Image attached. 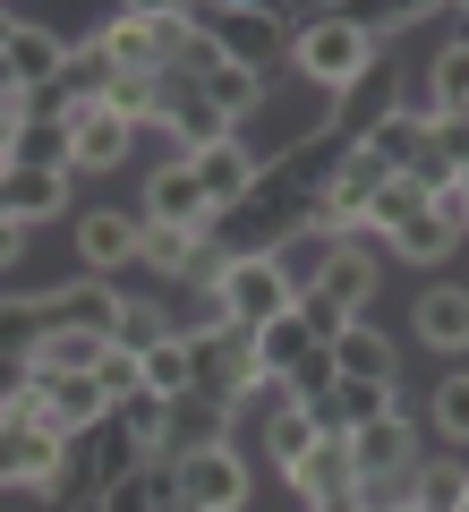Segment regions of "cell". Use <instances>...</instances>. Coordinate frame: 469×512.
<instances>
[{
	"mask_svg": "<svg viewBox=\"0 0 469 512\" xmlns=\"http://www.w3.org/2000/svg\"><path fill=\"white\" fill-rule=\"evenodd\" d=\"M290 60H299V77H307V86H325V103H333V94L359 86V69L376 60V43H367L359 26L342 18V9H316V18H299V43H290Z\"/></svg>",
	"mask_w": 469,
	"mask_h": 512,
	"instance_id": "cell-2",
	"label": "cell"
},
{
	"mask_svg": "<svg viewBox=\"0 0 469 512\" xmlns=\"http://www.w3.org/2000/svg\"><path fill=\"white\" fill-rule=\"evenodd\" d=\"M18 137H26V103H0V171L18 163Z\"/></svg>",
	"mask_w": 469,
	"mask_h": 512,
	"instance_id": "cell-39",
	"label": "cell"
},
{
	"mask_svg": "<svg viewBox=\"0 0 469 512\" xmlns=\"http://www.w3.org/2000/svg\"><path fill=\"white\" fill-rule=\"evenodd\" d=\"M367 299H376V256L342 239V248H333L325 265H316V282L299 291V316H307V333H316V342H333L342 325H359V308H367Z\"/></svg>",
	"mask_w": 469,
	"mask_h": 512,
	"instance_id": "cell-1",
	"label": "cell"
},
{
	"mask_svg": "<svg viewBox=\"0 0 469 512\" xmlns=\"http://www.w3.org/2000/svg\"><path fill=\"white\" fill-rule=\"evenodd\" d=\"M18 26H26V18H18V9H0V52H9V35H18Z\"/></svg>",
	"mask_w": 469,
	"mask_h": 512,
	"instance_id": "cell-44",
	"label": "cell"
},
{
	"mask_svg": "<svg viewBox=\"0 0 469 512\" xmlns=\"http://www.w3.org/2000/svg\"><path fill=\"white\" fill-rule=\"evenodd\" d=\"M0 214L35 231V222H60L69 214V171H0Z\"/></svg>",
	"mask_w": 469,
	"mask_h": 512,
	"instance_id": "cell-17",
	"label": "cell"
},
{
	"mask_svg": "<svg viewBox=\"0 0 469 512\" xmlns=\"http://www.w3.org/2000/svg\"><path fill=\"white\" fill-rule=\"evenodd\" d=\"M0 103H26V77H18V60L0 52Z\"/></svg>",
	"mask_w": 469,
	"mask_h": 512,
	"instance_id": "cell-40",
	"label": "cell"
},
{
	"mask_svg": "<svg viewBox=\"0 0 469 512\" xmlns=\"http://www.w3.org/2000/svg\"><path fill=\"white\" fill-rule=\"evenodd\" d=\"M43 384V427H52L60 444H77V436H94V427L111 419V393L94 376H35Z\"/></svg>",
	"mask_w": 469,
	"mask_h": 512,
	"instance_id": "cell-12",
	"label": "cell"
},
{
	"mask_svg": "<svg viewBox=\"0 0 469 512\" xmlns=\"http://www.w3.org/2000/svg\"><path fill=\"white\" fill-rule=\"evenodd\" d=\"M435 427L469 453V376H444V384H435Z\"/></svg>",
	"mask_w": 469,
	"mask_h": 512,
	"instance_id": "cell-37",
	"label": "cell"
},
{
	"mask_svg": "<svg viewBox=\"0 0 469 512\" xmlns=\"http://www.w3.org/2000/svg\"><path fill=\"white\" fill-rule=\"evenodd\" d=\"M188 359H197V384L188 393H205V402H248L256 393V333L248 325H222V333H205V342H188Z\"/></svg>",
	"mask_w": 469,
	"mask_h": 512,
	"instance_id": "cell-5",
	"label": "cell"
},
{
	"mask_svg": "<svg viewBox=\"0 0 469 512\" xmlns=\"http://www.w3.org/2000/svg\"><path fill=\"white\" fill-rule=\"evenodd\" d=\"M188 384H197V359H188V342L171 333L163 350H145V393H163V402H180Z\"/></svg>",
	"mask_w": 469,
	"mask_h": 512,
	"instance_id": "cell-33",
	"label": "cell"
},
{
	"mask_svg": "<svg viewBox=\"0 0 469 512\" xmlns=\"http://www.w3.org/2000/svg\"><path fill=\"white\" fill-rule=\"evenodd\" d=\"M401 470H418V427L401 419V410L350 436V487H359V478H401Z\"/></svg>",
	"mask_w": 469,
	"mask_h": 512,
	"instance_id": "cell-15",
	"label": "cell"
},
{
	"mask_svg": "<svg viewBox=\"0 0 469 512\" xmlns=\"http://www.w3.org/2000/svg\"><path fill=\"white\" fill-rule=\"evenodd\" d=\"M290 487L307 504H325V495H350V436H316V453L290 470Z\"/></svg>",
	"mask_w": 469,
	"mask_h": 512,
	"instance_id": "cell-26",
	"label": "cell"
},
{
	"mask_svg": "<svg viewBox=\"0 0 469 512\" xmlns=\"http://www.w3.org/2000/svg\"><path fill=\"white\" fill-rule=\"evenodd\" d=\"M393 111H401V69H393L384 52L359 69V86H350V94H333V128H342L350 146H359V137H376Z\"/></svg>",
	"mask_w": 469,
	"mask_h": 512,
	"instance_id": "cell-10",
	"label": "cell"
},
{
	"mask_svg": "<svg viewBox=\"0 0 469 512\" xmlns=\"http://www.w3.org/2000/svg\"><path fill=\"white\" fill-rule=\"evenodd\" d=\"M26 248V231H18V222H9V214H0V265H9V256H18Z\"/></svg>",
	"mask_w": 469,
	"mask_h": 512,
	"instance_id": "cell-41",
	"label": "cell"
},
{
	"mask_svg": "<svg viewBox=\"0 0 469 512\" xmlns=\"http://www.w3.org/2000/svg\"><path fill=\"white\" fill-rule=\"evenodd\" d=\"M461 239H469V205H461Z\"/></svg>",
	"mask_w": 469,
	"mask_h": 512,
	"instance_id": "cell-46",
	"label": "cell"
},
{
	"mask_svg": "<svg viewBox=\"0 0 469 512\" xmlns=\"http://www.w3.org/2000/svg\"><path fill=\"white\" fill-rule=\"evenodd\" d=\"M60 453H69V444H60L43 419H9V410H0V487H18V495H52Z\"/></svg>",
	"mask_w": 469,
	"mask_h": 512,
	"instance_id": "cell-8",
	"label": "cell"
},
{
	"mask_svg": "<svg viewBox=\"0 0 469 512\" xmlns=\"http://www.w3.org/2000/svg\"><path fill=\"white\" fill-rule=\"evenodd\" d=\"M265 453H273V470L290 478L307 453H316V419H307V410H273L265 419Z\"/></svg>",
	"mask_w": 469,
	"mask_h": 512,
	"instance_id": "cell-30",
	"label": "cell"
},
{
	"mask_svg": "<svg viewBox=\"0 0 469 512\" xmlns=\"http://www.w3.org/2000/svg\"><path fill=\"white\" fill-rule=\"evenodd\" d=\"M316 350H325V342L307 333V316H299V308H290V316H273V325L256 333V384H290L307 359H316Z\"/></svg>",
	"mask_w": 469,
	"mask_h": 512,
	"instance_id": "cell-18",
	"label": "cell"
},
{
	"mask_svg": "<svg viewBox=\"0 0 469 512\" xmlns=\"http://www.w3.org/2000/svg\"><path fill=\"white\" fill-rule=\"evenodd\" d=\"M103 111H111V120H128V128L163 120V77H111V86H103Z\"/></svg>",
	"mask_w": 469,
	"mask_h": 512,
	"instance_id": "cell-31",
	"label": "cell"
},
{
	"mask_svg": "<svg viewBox=\"0 0 469 512\" xmlns=\"http://www.w3.org/2000/svg\"><path fill=\"white\" fill-rule=\"evenodd\" d=\"M103 512H171V461H154L145 478L111 487V495H103Z\"/></svg>",
	"mask_w": 469,
	"mask_h": 512,
	"instance_id": "cell-35",
	"label": "cell"
},
{
	"mask_svg": "<svg viewBox=\"0 0 469 512\" xmlns=\"http://www.w3.org/2000/svg\"><path fill=\"white\" fill-rule=\"evenodd\" d=\"M43 504H103V470H94V436H77L52 470V495Z\"/></svg>",
	"mask_w": 469,
	"mask_h": 512,
	"instance_id": "cell-29",
	"label": "cell"
},
{
	"mask_svg": "<svg viewBox=\"0 0 469 512\" xmlns=\"http://www.w3.org/2000/svg\"><path fill=\"white\" fill-rule=\"evenodd\" d=\"M214 291H222V308H231V325H248V333H265L273 316L299 308V282H290L282 256H231Z\"/></svg>",
	"mask_w": 469,
	"mask_h": 512,
	"instance_id": "cell-3",
	"label": "cell"
},
{
	"mask_svg": "<svg viewBox=\"0 0 469 512\" xmlns=\"http://www.w3.org/2000/svg\"><path fill=\"white\" fill-rule=\"evenodd\" d=\"M9 60H18L26 94H35V86H60V69H69V43H60L52 26H35V18H26L18 35H9Z\"/></svg>",
	"mask_w": 469,
	"mask_h": 512,
	"instance_id": "cell-25",
	"label": "cell"
},
{
	"mask_svg": "<svg viewBox=\"0 0 469 512\" xmlns=\"http://www.w3.org/2000/svg\"><path fill=\"white\" fill-rule=\"evenodd\" d=\"M171 512H188V504H171Z\"/></svg>",
	"mask_w": 469,
	"mask_h": 512,
	"instance_id": "cell-47",
	"label": "cell"
},
{
	"mask_svg": "<svg viewBox=\"0 0 469 512\" xmlns=\"http://www.w3.org/2000/svg\"><path fill=\"white\" fill-rule=\"evenodd\" d=\"M103 359H111V333H94V325H69V333H52V342L35 350V376H94Z\"/></svg>",
	"mask_w": 469,
	"mask_h": 512,
	"instance_id": "cell-24",
	"label": "cell"
},
{
	"mask_svg": "<svg viewBox=\"0 0 469 512\" xmlns=\"http://www.w3.org/2000/svg\"><path fill=\"white\" fill-rule=\"evenodd\" d=\"M9 171H69V128H52V120H26V137H18V163Z\"/></svg>",
	"mask_w": 469,
	"mask_h": 512,
	"instance_id": "cell-34",
	"label": "cell"
},
{
	"mask_svg": "<svg viewBox=\"0 0 469 512\" xmlns=\"http://www.w3.org/2000/svg\"><path fill=\"white\" fill-rule=\"evenodd\" d=\"M222 419H231L222 402L180 393V402H171V427H163V453H154V461H188V453H214V444H231V436H222Z\"/></svg>",
	"mask_w": 469,
	"mask_h": 512,
	"instance_id": "cell-19",
	"label": "cell"
},
{
	"mask_svg": "<svg viewBox=\"0 0 469 512\" xmlns=\"http://www.w3.org/2000/svg\"><path fill=\"white\" fill-rule=\"evenodd\" d=\"M418 342L444 350V359H469V291L461 282H435V291L418 299Z\"/></svg>",
	"mask_w": 469,
	"mask_h": 512,
	"instance_id": "cell-22",
	"label": "cell"
},
{
	"mask_svg": "<svg viewBox=\"0 0 469 512\" xmlns=\"http://www.w3.org/2000/svg\"><path fill=\"white\" fill-rule=\"evenodd\" d=\"M171 504H188V512H239V504H248V461H239L231 444L171 461Z\"/></svg>",
	"mask_w": 469,
	"mask_h": 512,
	"instance_id": "cell-7",
	"label": "cell"
},
{
	"mask_svg": "<svg viewBox=\"0 0 469 512\" xmlns=\"http://www.w3.org/2000/svg\"><path fill=\"white\" fill-rule=\"evenodd\" d=\"M325 350H333V376H342V384H401V367H393V342H384L376 325H342Z\"/></svg>",
	"mask_w": 469,
	"mask_h": 512,
	"instance_id": "cell-20",
	"label": "cell"
},
{
	"mask_svg": "<svg viewBox=\"0 0 469 512\" xmlns=\"http://www.w3.org/2000/svg\"><path fill=\"white\" fill-rule=\"evenodd\" d=\"M452 180H461V205H469V163H461V171H452Z\"/></svg>",
	"mask_w": 469,
	"mask_h": 512,
	"instance_id": "cell-45",
	"label": "cell"
},
{
	"mask_svg": "<svg viewBox=\"0 0 469 512\" xmlns=\"http://www.w3.org/2000/svg\"><path fill=\"white\" fill-rule=\"evenodd\" d=\"M137 239H145V214L128 222L120 205H94V214H77V248H86L94 274H128V265H137Z\"/></svg>",
	"mask_w": 469,
	"mask_h": 512,
	"instance_id": "cell-16",
	"label": "cell"
},
{
	"mask_svg": "<svg viewBox=\"0 0 469 512\" xmlns=\"http://www.w3.org/2000/svg\"><path fill=\"white\" fill-rule=\"evenodd\" d=\"M52 333H69V308H60V291H26V299H0V359L35 367V350L52 342Z\"/></svg>",
	"mask_w": 469,
	"mask_h": 512,
	"instance_id": "cell-11",
	"label": "cell"
},
{
	"mask_svg": "<svg viewBox=\"0 0 469 512\" xmlns=\"http://www.w3.org/2000/svg\"><path fill=\"white\" fill-rule=\"evenodd\" d=\"M163 128L180 137V163H197V154H214V146L239 137V120L197 86V77H163Z\"/></svg>",
	"mask_w": 469,
	"mask_h": 512,
	"instance_id": "cell-6",
	"label": "cell"
},
{
	"mask_svg": "<svg viewBox=\"0 0 469 512\" xmlns=\"http://www.w3.org/2000/svg\"><path fill=\"white\" fill-rule=\"evenodd\" d=\"M427 137H435V154H444V163H452V171H461V163H469V120H435V128H427Z\"/></svg>",
	"mask_w": 469,
	"mask_h": 512,
	"instance_id": "cell-38",
	"label": "cell"
},
{
	"mask_svg": "<svg viewBox=\"0 0 469 512\" xmlns=\"http://www.w3.org/2000/svg\"><path fill=\"white\" fill-rule=\"evenodd\" d=\"M359 154H367L376 171H393V180H410V171L435 154V137H427V120H418V111H393L376 137H359Z\"/></svg>",
	"mask_w": 469,
	"mask_h": 512,
	"instance_id": "cell-21",
	"label": "cell"
},
{
	"mask_svg": "<svg viewBox=\"0 0 469 512\" xmlns=\"http://www.w3.org/2000/svg\"><path fill=\"white\" fill-rule=\"evenodd\" d=\"M461 512H469V504H461Z\"/></svg>",
	"mask_w": 469,
	"mask_h": 512,
	"instance_id": "cell-48",
	"label": "cell"
},
{
	"mask_svg": "<svg viewBox=\"0 0 469 512\" xmlns=\"http://www.w3.org/2000/svg\"><path fill=\"white\" fill-rule=\"evenodd\" d=\"M145 222H171V231L214 239V205H205V188H197V171H188V163H163L154 180H145Z\"/></svg>",
	"mask_w": 469,
	"mask_h": 512,
	"instance_id": "cell-14",
	"label": "cell"
},
{
	"mask_svg": "<svg viewBox=\"0 0 469 512\" xmlns=\"http://www.w3.org/2000/svg\"><path fill=\"white\" fill-rule=\"evenodd\" d=\"M435 18H452V43L469 52V9H435Z\"/></svg>",
	"mask_w": 469,
	"mask_h": 512,
	"instance_id": "cell-42",
	"label": "cell"
},
{
	"mask_svg": "<svg viewBox=\"0 0 469 512\" xmlns=\"http://www.w3.org/2000/svg\"><path fill=\"white\" fill-rule=\"evenodd\" d=\"M128 137H137V128L111 120L103 103L77 111V128H69V171H111V163H128Z\"/></svg>",
	"mask_w": 469,
	"mask_h": 512,
	"instance_id": "cell-23",
	"label": "cell"
},
{
	"mask_svg": "<svg viewBox=\"0 0 469 512\" xmlns=\"http://www.w3.org/2000/svg\"><path fill=\"white\" fill-rule=\"evenodd\" d=\"M94 52L111 77H163V9H111Z\"/></svg>",
	"mask_w": 469,
	"mask_h": 512,
	"instance_id": "cell-9",
	"label": "cell"
},
{
	"mask_svg": "<svg viewBox=\"0 0 469 512\" xmlns=\"http://www.w3.org/2000/svg\"><path fill=\"white\" fill-rule=\"evenodd\" d=\"M188 171H197V188H205V205H214V214H239V205L256 197V180H265V154H256V146H239V137H231V146L197 154Z\"/></svg>",
	"mask_w": 469,
	"mask_h": 512,
	"instance_id": "cell-13",
	"label": "cell"
},
{
	"mask_svg": "<svg viewBox=\"0 0 469 512\" xmlns=\"http://www.w3.org/2000/svg\"><path fill=\"white\" fill-rule=\"evenodd\" d=\"M171 333H180V325L163 316V299H137V291H120V316H111V342H120V350H137V359H145V350H163Z\"/></svg>",
	"mask_w": 469,
	"mask_h": 512,
	"instance_id": "cell-28",
	"label": "cell"
},
{
	"mask_svg": "<svg viewBox=\"0 0 469 512\" xmlns=\"http://www.w3.org/2000/svg\"><path fill=\"white\" fill-rule=\"evenodd\" d=\"M469 504V461H418V512H461Z\"/></svg>",
	"mask_w": 469,
	"mask_h": 512,
	"instance_id": "cell-32",
	"label": "cell"
},
{
	"mask_svg": "<svg viewBox=\"0 0 469 512\" xmlns=\"http://www.w3.org/2000/svg\"><path fill=\"white\" fill-rule=\"evenodd\" d=\"M197 256H205V239L197 231H171V222H145V239H137V265H145V274H171V282L197 274Z\"/></svg>",
	"mask_w": 469,
	"mask_h": 512,
	"instance_id": "cell-27",
	"label": "cell"
},
{
	"mask_svg": "<svg viewBox=\"0 0 469 512\" xmlns=\"http://www.w3.org/2000/svg\"><path fill=\"white\" fill-rule=\"evenodd\" d=\"M197 86H205V94H214V103H222V111H231V120H248V111H256V103H265V77H248V69H231V60H222V69H214V77H197Z\"/></svg>",
	"mask_w": 469,
	"mask_h": 512,
	"instance_id": "cell-36",
	"label": "cell"
},
{
	"mask_svg": "<svg viewBox=\"0 0 469 512\" xmlns=\"http://www.w3.org/2000/svg\"><path fill=\"white\" fill-rule=\"evenodd\" d=\"M205 26H214L222 60H231V69H248V77H265L273 60L299 43V18H282V9H248V0H239V9H214Z\"/></svg>",
	"mask_w": 469,
	"mask_h": 512,
	"instance_id": "cell-4",
	"label": "cell"
},
{
	"mask_svg": "<svg viewBox=\"0 0 469 512\" xmlns=\"http://www.w3.org/2000/svg\"><path fill=\"white\" fill-rule=\"evenodd\" d=\"M307 512H359V495H325V504H307Z\"/></svg>",
	"mask_w": 469,
	"mask_h": 512,
	"instance_id": "cell-43",
	"label": "cell"
}]
</instances>
